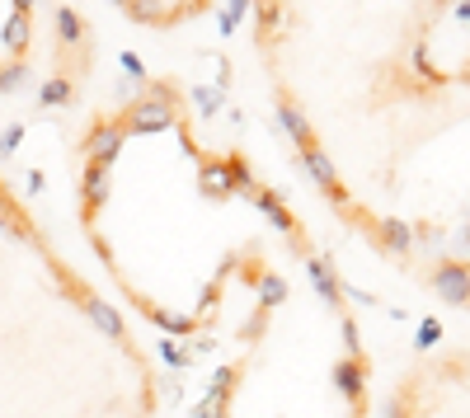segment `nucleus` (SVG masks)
Returning a JSON list of instances; mask_svg holds the SVG:
<instances>
[{"label":"nucleus","mask_w":470,"mask_h":418,"mask_svg":"<svg viewBox=\"0 0 470 418\" xmlns=\"http://www.w3.org/2000/svg\"><path fill=\"white\" fill-rule=\"evenodd\" d=\"M70 311H99L0 179V418H52Z\"/></svg>","instance_id":"f257e3e1"}]
</instances>
